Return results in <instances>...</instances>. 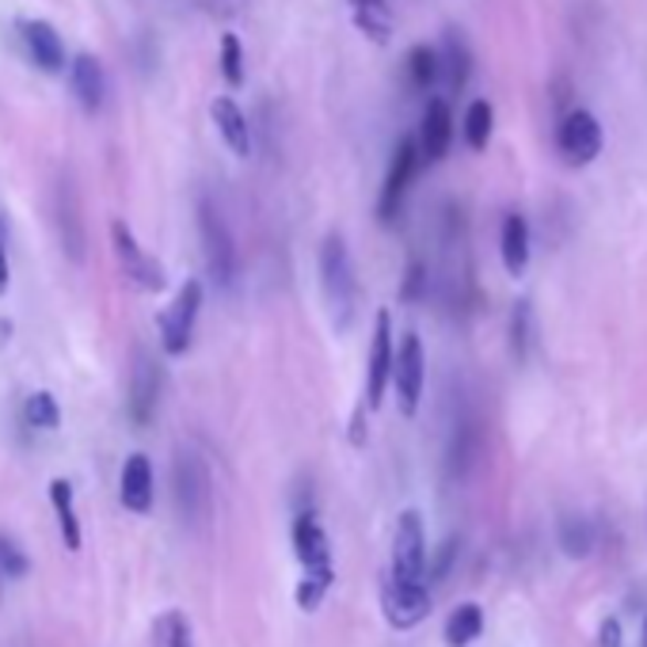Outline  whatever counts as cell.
I'll return each mask as SVG.
<instances>
[{
	"label": "cell",
	"mask_w": 647,
	"mask_h": 647,
	"mask_svg": "<svg viewBox=\"0 0 647 647\" xmlns=\"http://www.w3.org/2000/svg\"><path fill=\"white\" fill-rule=\"evenodd\" d=\"M484 633V609L480 606H457L450 620H446V644L450 647H469L477 636Z\"/></svg>",
	"instance_id": "obj_23"
},
{
	"label": "cell",
	"mask_w": 647,
	"mask_h": 647,
	"mask_svg": "<svg viewBox=\"0 0 647 647\" xmlns=\"http://www.w3.org/2000/svg\"><path fill=\"white\" fill-rule=\"evenodd\" d=\"M393 580L396 583H427V533L419 511H404L393 538Z\"/></svg>",
	"instance_id": "obj_3"
},
{
	"label": "cell",
	"mask_w": 647,
	"mask_h": 647,
	"mask_svg": "<svg viewBox=\"0 0 647 647\" xmlns=\"http://www.w3.org/2000/svg\"><path fill=\"white\" fill-rule=\"evenodd\" d=\"M430 606H435V598H430V586L427 583H396L388 580L385 591H382V609L388 617V625L393 628H416L419 620L430 617Z\"/></svg>",
	"instance_id": "obj_9"
},
{
	"label": "cell",
	"mask_w": 647,
	"mask_h": 647,
	"mask_svg": "<svg viewBox=\"0 0 647 647\" xmlns=\"http://www.w3.org/2000/svg\"><path fill=\"white\" fill-rule=\"evenodd\" d=\"M416 168H419V145L411 142V137H400V145L393 149V164H388L382 202H377L382 221H393L396 213H400V202H404V195H408L411 179H416Z\"/></svg>",
	"instance_id": "obj_12"
},
{
	"label": "cell",
	"mask_w": 647,
	"mask_h": 647,
	"mask_svg": "<svg viewBox=\"0 0 647 647\" xmlns=\"http://www.w3.org/2000/svg\"><path fill=\"white\" fill-rule=\"evenodd\" d=\"M69 88H73L76 103L84 111H100L103 96H107V81H103V69L92 54H76L69 65Z\"/></svg>",
	"instance_id": "obj_18"
},
{
	"label": "cell",
	"mask_w": 647,
	"mask_h": 647,
	"mask_svg": "<svg viewBox=\"0 0 647 647\" xmlns=\"http://www.w3.org/2000/svg\"><path fill=\"white\" fill-rule=\"evenodd\" d=\"M321 290H324V305L332 313V324L347 332L355 321V305H358V282H355V267H351V252L343 244V237H327L321 248Z\"/></svg>",
	"instance_id": "obj_1"
},
{
	"label": "cell",
	"mask_w": 647,
	"mask_h": 647,
	"mask_svg": "<svg viewBox=\"0 0 647 647\" xmlns=\"http://www.w3.org/2000/svg\"><path fill=\"white\" fill-rule=\"evenodd\" d=\"M327 580H316V575H305L298 586V606L305 609V614H313V609H321V602H324V594H327Z\"/></svg>",
	"instance_id": "obj_31"
},
{
	"label": "cell",
	"mask_w": 647,
	"mask_h": 647,
	"mask_svg": "<svg viewBox=\"0 0 647 647\" xmlns=\"http://www.w3.org/2000/svg\"><path fill=\"white\" fill-rule=\"evenodd\" d=\"M499 252H503V267L511 279H522L530 267V226L522 213H507L503 218V237H499Z\"/></svg>",
	"instance_id": "obj_19"
},
{
	"label": "cell",
	"mask_w": 647,
	"mask_h": 647,
	"mask_svg": "<svg viewBox=\"0 0 647 647\" xmlns=\"http://www.w3.org/2000/svg\"><path fill=\"white\" fill-rule=\"evenodd\" d=\"M351 8H355V23L366 39H374L377 46L393 39V12L385 0H351Z\"/></svg>",
	"instance_id": "obj_20"
},
{
	"label": "cell",
	"mask_w": 647,
	"mask_h": 647,
	"mask_svg": "<svg viewBox=\"0 0 647 647\" xmlns=\"http://www.w3.org/2000/svg\"><path fill=\"white\" fill-rule=\"evenodd\" d=\"M491 126H495V115H491V103L488 100H477L469 103V111H465V142H469V149H488L491 142Z\"/></svg>",
	"instance_id": "obj_24"
},
{
	"label": "cell",
	"mask_w": 647,
	"mask_h": 647,
	"mask_svg": "<svg viewBox=\"0 0 647 647\" xmlns=\"http://www.w3.org/2000/svg\"><path fill=\"white\" fill-rule=\"evenodd\" d=\"M8 335H12V324L0 321V343H8Z\"/></svg>",
	"instance_id": "obj_36"
},
{
	"label": "cell",
	"mask_w": 647,
	"mask_h": 647,
	"mask_svg": "<svg viewBox=\"0 0 647 647\" xmlns=\"http://www.w3.org/2000/svg\"><path fill=\"white\" fill-rule=\"evenodd\" d=\"M408 76H411V84L416 88L427 92L430 84L442 76V58H438V50H430V46H411V54H408Z\"/></svg>",
	"instance_id": "obj_25"
},
{
	"label": "cell",
	"mask_w": 647,
	"mask_h": 647,
	"mask_svg": "<svg viewBox=\"0 0 647 647\" xmlns=\"http://www.w3.org/2000/svg\"><path fill=\"white\" fill-rule=\"evenodd\" d=\"M8 290V255H4V244H0V293Z\"/></svg>",
	"instance_id": "obj_35"
},
{
	"label": "cell",
	"mask_w": 647,
	"mask_h": 647,
	"mask_svg": "<svg viewBox=\"0 0 647 647\" xmlns=\"http://www.w3.org/2000/svg\"><path fill=\"white\" fill-rule=\"evenodd\" d=\"M644 647H647V620H644Z\"/></svg>",
	"instance_id": "obj_37"
},
{
	"label": "cell",
	"mask_w": 647,
	"mask_h": 647,
	"mask_svg": "<svg viewBox=\"0 0 647 647\" xmlns=\"http://www.w3.org/2000/svg\"><path fill=\"white\" fill-rule=\"evenodd\" d=\"M176 507L184 522H202L210 514V469L191 450L176 453Z\"/></svg>",
	"instance_id": "obj_4"
},
{
	"label": "cell",
	"mask_w": 647,
	"mask_h": 647,
	"mask_svg": "<svg viewBox=\"0 0 647 647\" xmlns=\"http://www.w3.org/2000/svg\"><path fill=\"white\" fill-rule=\"evenodd\" d=\"M198 309H202V282H187V286L176 293L168 313L160 316V343L168 355H184V351L191 347Z\"/></svg>",
	"instance_id": "obj_7"
},
{
	"label": "cell",
	"mask_w": 647,
	"mask_h": 647,
	"mask_svg": "<svg viewBox=\"0 0 647 647\" xmlns=\"http://www.w3.org/2000/svg\"><path fill=\"white\" fill-rule=\"evenodd\" d=\"M393 316L382 309L374 321V340H369V358H366V404L382 408L388 377H393Z\"/></svg>",
	"instance_id": "obj_10"
},
{
	"label": "cell",
	"mask_w": 647,
	"mask_h": 647,
	"mask_svg": "<svg viewBox=\"0 0 647 647\" xmlns=\"http://www.w3.org/2000/svg\"><path fill=\"white\" fill-rule=\"evenodd\" d=\"M153 647H195L191 620H187L184 609H164L153 620Z\"/></svg>",
	"instance_id": "obj_22"
},
{
	"label": "cell",
	"mask_w": 647,
	"mask_h": 647,
	"mask_svg": "<svg viewBox=\"0 0 647 647\" xmlns=\"http://www.w3.org/2000/svg\"><path fill=\"white\" fill-rule=\"evenodd\" d=\"M221 76H226L232 88L244 84V50H240V39L232 31L221 34Z\"/></svg>",
	"instance_id": "obj_27"
},
{
	"label": "cell",
	"mask_w": 647,
	"mask_h": 647,
	"mask_svg": "<svg viewBox=\"0 0 647 647\" xmlns=\"http://www.w3.org/2000/svg\"><path fill=\"white\" fill-rule=\"evenodd\" d=\"M160 400V366L153 362L145 351H137L134 358V374H129V416L134 422H149Z\"/></svg>",
	"instance_id": "obj_13"
},
{
	"label": "cell",
	"mask_w": 647,
	"mask_h": 647,
	"mask_svg": "<svg viewBox=\"0 0 647 647\" xmlns=\"http://www.w3.org/2000/svg\"><path fill=\"white\" fill-rule=\"evenodd\" d=\"M453 552H457V541H450V545H442V552H438V560H435V567H427V575H430V580H442V575L450 572V564H453Z\"/></svg>",
	"instance_id": "obj_33"
},
{
	"label": "cell",
	"mask_w": 647,
	"mask_h": 647,
	"mask_svg": "<svg viewBox=\"0 0 647 647\" xmlns=\"http://www.w3.org/2000/svg\"><path fill=\"white\" fill-rule=\"evenodd\" d=\"M111 240H115V255H118V263H123L126 279L134 282V286L164 290V282H168L164 279V267L149 252H145L142 244H137V237L126 229V221H115V226H111Z\"/></svg>",
	"instance_id": "obj_11"
},
{
	"label": "cell",
	"mask_w": 647,
	"mask_h": 647,
	"mask_svg": "<svg viewBox=\"0 0 647 647\" xmlns=\"http://www.w3.org/2000/svg\"><path fill=\"white\" fill-rule=\"evenodd\" d=\"M598 647H620V620L617 617H606L598 628Z\"/></svg>",
	"instance_id": "obj_34"
},
{
	"label": "cell",
	"mask_w": 647,
	"mask_h": 647,
	"mask_svg": "<svg viewBox=\"0 0 647 647\" xmlns=\"http://www.w3.org/2000/svg\"><path fill=\"white\" fill-rule=\"evenodd\" d=\"M198 232H202V252H206V267H210V279L221 290H229L237 282V248H232L226 218L206 198L198 202Z\"/></svg>",
	"instance_id": "obj_2"
},
{
	"label": "cell",
	"mask_w": 647,
	"mask_h": 647,
	"mask_svg": "<svg viewBox=\"0 0 647 647\" xmlns=\"http://www.w3.org/2000/svg\"><path fill=\"white\" fill-rule=\"evenodd\" d=\"M556 145H560V157L572 164V168H586L602 153L606 134H602V123L591 111H572V115L560 118Z\"/></svg>",
	"instance_id": "obj_5"
},
{
	"label": "cell",
	"mask_w": 647,
	"mask_h": 647,
	"mask_svg": "<svg viewBox=\"0 0 647 647\" xmlns=\"http://www.w3.org/2000/svg\"><path fill=\"white\" fill-rule=\"evenodd\" d=\"M23 46H28L31 62L42 69V73H62L65 69V46L62 34L50 28L46 20H31L23 23Z\"/></svg>",
	"instance_id": "obj_17"
},
{
	"label": "cell",
	"mask_w": 647,
	"mask_h": 647,
	"mask_svg": "<svg viewBox=\"0 0 647 647\" xmlns=\"http://www.w3.org/2000/svg\"><path fill=\"white\" fill-rule=\"evenodd\" d=\"M50 503H54L58 525H62V541L76 552L81 549V522H76V511H73V484L69 480H54L50 484Z\"/></svg>",
	"instance_id": "obj_21"
},
{
	"label": "cell",
	"mask_w": 647,
	"mask_h": 647,
	"mask_svg": "<svg viewBox=\"0 0 647 647\" xmlns=\"http://www.w3.org/2000/svg\"><path fill=\"white\" fill-rule=\"evenodd\" d=\"M469 50H465V42L450 34V42H446V69H450V92H461L465 84H469Z\"/></svg>",
	"instance_id": "obj_29"
},
{
	"label": "cell",
	"mask_w": 647,
	"mask_h": 647,
	"mask_svg": "<svg viewBox=\"0 0 647 647\" xmlns=\"http://www.w3.org/2000/svg\"><path fill=\"white\" fill-rule=\"evenodd\" d=\"M450 137H453V118L446 100H430L422 111V126H419V153L422 160H442L450 153Z\"/></svg>",
	"instance_id": "obj_15"
},
{
	"label": "cell",
	"mask_w": 647,
	"mask_h": 647,
	"mask_svg": "<svg viewBox=\"0 0 647 647\" xmlns=\"http://www.w3.org/2000/svg\"><path fill=\"white\" fill-rule=\"evenodd\" d=\"M210 118L218 126L221 142L229 145L232 157H252V126H248L244 111L237 107L229 96H218L210 103Z\"/></svg>",
	"instance_id": "obj_16"
},
{
	"label": "cell",
	"mask_w": 647,
	"mask_h": 647,
	"mask_svg": "<svg viewBox=\"0 0 647 647\" xmlns=\"http://www.w3.org/2000/svg\"><path fill=\"white\" fill-rule=\"evenodd\" d=\"M293 552H298L305 575L335 583V564H332V545H327L324 525L316 522V514H298L293 518Z\"/></svg>",
	"instance_id": "obj_8"
},
{
	"label": "cell",
	"mask_w": 647,
	"mask_h": 647,
	"mask_svg": "<svg viewBox=\"0 0 647 647\" xmlns=\"http://www.w3.org/2000/svg\"><path fill=\"white\" fill-rule=\"evenodd\" d=\"M511 335H514V355L525 358V347H530V305H525V301H518L514 305Z\"/></svg>",
	"instance_id": "obj_32"
},
{
	"label": "cell",
	"mask_w": 647,
	"mask_h": 647,
	"mask_svg": "<svg viewBox=\"0 0 647 647\" xmlns=\"http://www.w3.org/2000/svg\"><path fill=\"white\" fill-rule=\"evenodd\" d=\"M118 495H123L126 511H134V514H149L153 511V495H157V484H153V461L145 453L126 457L123 480H118Z\"/></svg>",
	"instance_id": "obj_14"
},
{
	"label": "cell",
	"mask_w": 647,
	"mask_h": 647,
	"mask_svg": "<svg viewBox=\"0 0 647 647\" xmlns=\"http://www.w3.org/2000/svg\"><path fill=\"white\" fill-rule=\"evenodd\" d=\"M28 556H23V549L15 545L12 538H4L0 533V586H4V580H23L28 575Z\"/></svg>",
	"instance_id": "obj_30"
},
{
	"label": "cell",
	"mask_w": 647,
	"mask_h": 647,
	"mask_svg": "<svg viewBox=\"0 0 647 647\" xmlns=\"http://www.w3.org/2000/svg\"><path fill=\"white\" fill-rule=\"evenodd\" d=\"M560 545H564L567 556L583 560L586 552L594 549V538H591V525L583 522V518H567L564 525H560Z\"/></svg>",
	"instance_id": "obj_28"
},
{
	"label": "cell",
	"mask_w": 647,
	"mask_h": 647,
	"mask_svg": "<svg viewBox=\"0 0 647 647\" xmlns=\"http://www.w3.org/2000/svg\"><path fill=\"white\" fill-rule=\"evenodd\" d=\"M422 377H427V358H422V343L416 332L404 335L400 351L393 355V377L396 385V400H400L404 416H416L419 400H422Z\"/></svg>",
	"instance_id": "obj_6"
},
{
	"label": "cell",
	"mask_w": 647,
	"mask_h": 647,
	"mask_svg": "<svg viewBox=\"0 0 647 647\" xmlns=\"http://www.w3.org/2000/svg\"><path fill=\"white\" fill-rule=\"evenodd\" d=\"M23 419H28L34 430H54L58 422H62V411H58V400L50 393H31L28 404H23Z\"/></svg>",
	"instance_id": "obj_26"
}]
</instances>
